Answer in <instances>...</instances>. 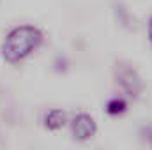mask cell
Returning a JSON list of instances; mask_svg holds the SVG:
<instances>
[{
	"mask_svg": "<svg viewBox=\"0 0 152 150\" xmlns=\"http://www.w3.org/2000/svg\"><path fill=\"white\" fill-rule=\"evenodd\" d=\"M44 41L42 30L36 25H16L7 32L2 42V58L7 64H20L28 58L34 51H37Z\"/></svg>",
	"mask_w": 152,
	"mask_h": 150,
	"instance_id": "obj_1",
	"label": "cell"
},
{
	"mask_svg": "<svg viewBox=\"0 0 152 150\" xmlns=\"http://www.w3.org/2000/svg\"><path fill=\"white\" fill-rule=\"evenodd\" d=\"M113 81L115 85L131 99H140L143 90H145V83L143 78L138 73V69L126 62V60H118L113 67Z\"/></svg>",
	"mask_w": 152,
	"mask_h": 150,
	"instance_id": "obj_2",
	"label": "cell"
},
{
	"mask_svg": "<svg viewBox=\"0 0 152 150\" xmlns=\"http://www.w3.org/2000/svg\"><path fill=\"white\" fill-rule=\"evenodd\" d=\"M69 127H71V136L73 140L76 141H88L96 136L97 133V122L94 120L92 115L81 111V113H76L75 117L71 118L69 122Z\"/></svg>",
	"mask_w": 152,
	"mask_h": 150,
	"instance_id": "obj_3",
	"label": "cell"
},
{
	"mask_svg": "<svg viewBox=\"0 0 152 150\" xmlns=\"http://www.w3.org/2000/svg\"><path fill=\"white\" fill-rule=\"evenodd\" d=\"M67 113L60 108H51L50 111H46L42 118V125L48 131H60L66 124H67Z\"/></svg>",
	"mask_w": 152,
	"mask_h": 150,
	"instance_id": "obj_4",
	"label": "cell"
},
{
	"mask_svg": "<svg viewBox=\"0 0 152 150\" xmlns=\"http://www.w3.org/2000/svg\"><path fill=\"white\" fill-rule=\"evenodd\" d=\"M127 106L129 104H127V101L124 97H112V99H108L104 110L110 117H120V115H124L127 111Z\"/></svg>",
	"mask_w": 152,
	"mask_h": 150,
	"instance_id": "obj_5",
	"label": "cell"
},
{
	"mask_svg": "<svg viewBox=\"0 0 152 150\" xmlns=\"http://www.w3.org/2000/svg\"><path fill=\"white\" fill-rule=\"evenodd\" d=\"M140 140L152 149V124H143L140 127Z\"/></svg>",
	"mask_w": 152,
	"mask_h": 150,
	"instance_id": "obj_6",
	"label": "cell"
},
{
	"mask_svg": "<svg viewBox=\"0 0 152 150\" xmlns=\"http://www.w3.org/2000/svg\"><path fill=\"white\" fill-rule=\"evenodd\" d=\"M147 37H149V44L152 48V14L149 16V21H147Z\"/></svg>",
	"mask_w": 152,
	"mask_h": 150,
	"instance_id": "obj_7",
	"label": "cell"
}]
</instances>
